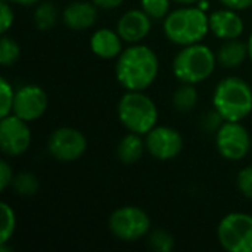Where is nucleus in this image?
<instances>
[{
    "label": "nucleus",
    "instance_id": "nucleus-1",
    "mask_svg": "<svg viewBox=\"0 0 252 252\" xmlns=\"http://www.w3.org/2000/svg\"><path fill=\"white\" fill-rule=\"evenodd\" d=\"M159 69L155 52L143 44H136L120 53L115 66L117 80L130 92H143L157 78Z\"/></svg>",
    "mask_w": 252,
    "mask_h": 252
},
{
    "label": "nucleus",
    "instance_id": "nucleus-2",
    "mask_svg": "<svg viewBox=\"0 0 252 252\" xmlns=\"http://www.w3.org/2000/svg\"><path fill=\"white\" fill-rule=\"evenodd\" d=\"M213 103L224 121H242L252 111L251 87L242 78L227 77L217 84Z\"/></svg>",
    "mask_w": 252,
    "mask_h": 252
},
{
    "label": "nucleus",
    "instance_id": "nucleus-3",
    "mask_svg": "<svg viewBox=\"0 0 252 252\" xmlns=\"http://www.w3.org/2000/svg\"><path fill=\"white\" fill-rule=\"evenodd\" d=\"M210 30L208 16L198 7H182L167 15L164 32L167 38L180 46L199 43Z\"/></svg>",
    "mask_w": 252,
    "mask_h": 252
},
{
    "label": "nucleus",
    "instance_id": "nucleus-4",
    "mask_svg": "<svg viewBox=\"0 0 252 252\" xmlns=\"http://www.w3.org/2000/svg\"><path fill=\"white\" fill-rule=\"evenodd\" d=\"M216 68V55L201 43L189 44L182 49L173 62V72L177 80L196 84L207 80Z\"/></svg>",
    "mask_w": 252,
    "mask_h": 252
},
{
    "label": "nucleus",
    "instance_id": "nucleus-5",
    "mask_svg": "<svg viewBox=\"0 0 252 252\" xmlns=\"http://www.w3.org/2000/svg\"><path fill=\"white\" fill-rule=\"evenodd\" d=\"M118 118L128 131L148 134L158 120L157 105L142 92L128 90L118 103Z\"/></svg>",
    "mask_w": 252,
    "mask_h": 252
},
{
    "label": "nucleus",
    "instance_id": "nucleus-6",
    "mask_svg": "<svg viewBox=\"0 0 252 252\" xmlns=\"http://www.w3.org/2000/svg\"><path fill=\"white\" fill-rule=\"evenodd\" d=\"M219 241L229 252H252V216L227 214L219 224Z\"/></svg>",
    "mask_w": 252,
    "mask_h": 252
},
{
    "label": "nucleus",
    "instance_id": "nucleus-7",
    "mask_svg": "<svg viewBox=\"0 0 252 252\" xmlns=\"http://www.w3.org/2000/svg\"><path fill=\"white\" fill-rule=\"evenodd\" d=\"M109 229L115 238L134 242L149 232L151 220L148 214L137 207H121L111 214Z\"/></svg>",
    "mask_w": 252,
    "mask_h": 252
},
{
    "label": "nucleus",
    "instance_id": "nucleus-8",
    "mask_svg": "<svg viewBox=\"0 0 252 252\" xmlns=\"http://www.w3.org/2000/svg\"><path fill=\"white\" fill-rule=\"evenodd\" d=\"M216 143L221 157L229 161H239L248 154L251 140L247 128L239 121H226L217 131Z\"/></svg>",
    "mask_w": 252,
    "mask_h": 252
},
{
    "label": "nucleus",
    "instance_id": "nucleus-9",
    "mask_svg": "<svg viewBox=\"0 0 252 252\" xmlns=\"http://www.w3.org/2000/svg\"><path fill=\"white\" fill-rule=\"evenodd\" d=\"M87 148L86 137L81 131L71 127H61L55 130L47 142V149L50 155L63 162H71L78 159Z\"/></svg>",
    "mask_w": 252,
    "mask_h": 252
},
{
    "label": "nucleus",
    "instance_id": "nucleus-10",
    "mask_svg": "<svg viewBox=\"0 0 252 252\" xmlns=\"http://www.w3.org/2000/svg\"><path fill=\"white\" fill-rule=\"evenodd\" d=\"M31 143V131L27 121L19 117L6 115L0 121V148L6 155L16 157L24 154Z\"/></svg>",
    "mask_w": 252,
    "mask_h": 252
},
{
    "label": "nucleus",
    "instance_id": "nucleus-11",
    "mask_svg": "<svg viewBox=\"0 0 252 252\" xmlns=\"http://www.w3.org/2000/svg\"><path fill=\"white\" fill-rule=\"evenodd\" d=\"M47 109V94L46 92L34 84L22 86L13 99L12 111L16 117L24 121H34L40 118Z\"/></svg>",
    "mask_w": 252,
    "mask_h": 252
},
{
    "label": "nucleus",
    "instance_id": "nucleus-12",
    "mask_svg": "<svg viewBox=\"0 0 252 252\" xmlns=\"http://www.w3.org/2000/svg\"><path fill=\"white\" fill-rule=\"evenodd\" d=\"M145 145L154 158L167 161L180 154L183 148V139L180 133L171 127H154L146 134Z\"/></svg>",
    "mask_w": 252,
    "mask_h": 252
},
{
    "label": "nucleus",
    "instance_id": "nucleus-13",
    "mask_svg": "<svg viewBox=\"0 0 252 252\" xmlns=\"http://www.w3.org/2000/svg\"><path fill=\"white\" fill-rule=\"evenodd\" d=\"M151 19L152 18L143 9L128 10L120 18L117 25V32L124 41L137 43L142 38H145L151 31Z\"/></svg>",
    "mask_w": 252,
    "mask_h": 252
},
{
    "label": "nucleus",
    "instance_id": "nucleus-14",
    "mask_svg": "<svg viewBox=\"0 0 252 252\" xmlns=\"http://www.w3.org/2000/svg\"><path fill=\"white\" fill-rule=\"evenodd\" d=\"M210 30L223 40L238 38L244 31V21L233 9L216 10L210 16Z\"/></svg>",
    "mask_w": 252,
    "mask_h": 252
},
{
    "label": "nucleus",
    "instance_id": "nucleus-15",
    "mask_svg": "<svg viewBox=\"0 0 252 252\" xmlns=\"http://www.w3.org/2000/svg\"><path fill=\"white\" fill-rule=\"evenodd\" d=\"M97 18L96 4L89 1H74L68 4L62 13L65 25L71 30H87L90 28Z\"/></svg>",
    "mask_w": 252,
    "mask_h": 252
},
{
    "label": "nucleus",
    "instance_id": "nucleus-16",
    "mask_svg": "<svg viewBox=\"0 0 252 252\" xmlns=\"http://www.w3.org/2000/svg\"><path fill=\"white\" fill-rule=\"evenodd\" d=\"M121 37L109 28L97 30L90 38L92 52L103 59H112L121 53Z\"/></svg>",
    "mask_w": 252,
    "mask_h": 252
},
{
    "label": "nucleus",
    "instance_id": "nucleus-17",
    "mask_svg": "<svg viewBox=\"0 0 252 252\" xmlns=\"http://www.w3.org/2000/svg\"><path fill=\"white\" fill-rule=\"evenodd\" d=\"M247 55H248V46L233 38L220 47L217 53V61L221 66L235 68V66H239L245 61Z\"/></svg>",
    "mask_w": 252,
    "mask_h": 252
},
{
    "label": "nucleus",
    "instance_id": "nucleus-18",
    "mask_svg": "<svg viewBox=\"0 0 252 252\" xmlns=\"http://www.w3.org/2000/svg\"><path fill=\"white\" fill-rule=\"evenodd\" d=\"M145 146L146 145L143 143L140 134L130 131V134L124 136L118 145L117 154H118L120 161L124 164H133V162L139 161L143 154Z\"/></svg>",
    "mask_w": 252,
    "mask_h": 252
},
{
    "label": "nucleus",
    "instance_id": "nucleus-19",
    "mask_svg": "<svg viewBox=\"0 0 252 252\" xmlns=\"http://www.w3.org/2000/svg\"><path fill=\"white\" fill-rule=\"evenodd\" d=\"M196 102H198V92L193 87V84L185 83L180 89L176 90L173 96V103L180 112L192 111L196 106Z\"/></svg>",
    "mask_w": 252,
    "mask_h": 252
},
{
    "label": "nucleus",
    "instance_id": "nucleus-20",
    "mask_svg": "<svg viewBox=\"0 0 252 252\" xmlns=\"http://www.w3.org/2000/svg\"><path fill=\"white\" fill-rule=\"evenodd\" d=\"M58 19V12L53 3H41L35 12H34V24L37 25L38 30H50L56 24Z\"/></svg>",
    "mask_w": 252,
    "mask_h": 252
},
{
    "label": "nucleus",
    "instance_id": "nucleus-21",
    "mask_svg": "<svg viewBox=\"0 0 252 252\" xmlns=\"http://www.w3.org/2000/svg\"><path fill=\"white\" fill-rule=\"evenodd\" d=\"M0 211H1V229H0V244H6L13 232H15V226H16V219H15V213L13 210L6 204L1 202L0 204Z\"/></svg>",
    "mask_w": 252,
    "mask_h": 252
},
{
    "label": "nucleus",
    "instance_id": "nucleus-22",
    "mask_svg": "<svg viewBox=\"0 0 252 252\" xmlns=\"http://www.w3.org/2000/svg\"><path fill=\"white\" fill-rule=\"evenodd\" d=\"M15 190L22 196H32L38 190V180L31 173H21L12 182Z\"/></svg>",
    "mask_w": 252,
    "mask_h": 252
},
{
    "label": "nucleus",
    "instance_id": "nucleus-23",
    "mask_svg": "<svg viewBox=\"0 0 252 252\" xmlns=\"http://www.w3.org/2000/svg\"><path fill=\"white\" fill-rule=\"evenodd\" d=\"M19 55H21V50H19V46L16 44V41L9 38V37H1V41H0V63L3 66L13 65L18 61Z\"/></svg>",
    "mask_w": 252,
    "mask_h": 252
},
{
    "label": "nucleus",
    "instance_id": "nucleus-24",
    "mask_svg": "<svg viewBox=\"0 0 252 252\" xmlns=\"http://www.w3.org/2000/svg\"><path fill=\"white\" fill-rule=\"evenodd\" d=\"M149 245L155 251L170 252L174 248V239L168 232H165L162 229H157L152 232V235L149 238Z\"/></svg>",
    "mask_w": 252,
    "mask_h": 252
},
{
    "label": "nucleus",
    "instance_id": "nucleus-25",
    "mask_svg": "<svg viewBox=\"0 0 252 252\" xmlns=\"http://www.w3.org/2000/svg\"><path fill=\"white\" fill-rule=\"evenodd\" d=\"M140 4L152 19H161L167 16L170 9V0H140Z\"/></svg>",
    "mask_w": 252,
    "mask_h": 252
},
{
    "label": "nucleus",
    "instance_id": "nucleus-26",
    "mask_svg": "<svg viewBox=\"0 0 252 252\" xmlns=\"http://www.w3.org/2000/svg\"><path fill=\"white\" fill-rule=\"evenodd\" d=\"M0 96H1L0 117L3 118L10 114L12 106H13V99H15V92L12 90V86L4 78L0 80Z\"/></svg>",
    "mask_w": 252,
    "mask_h": 252
},
{
    "label": "nucleus",
    "instance_id": "nucleus-27",
    "mask_svg": "<svg viewBox=\"0 0 252 252\" xmlns=\"http://www.w3.org/2000/svg\"><path fill=\"white\" fill-rule=\"evenodd\" d=\"M238 186L239 190L244 193V196L252 201V167L244 168L238 174Z\"/></svg>",
    "mask_w": 252,
    "mask_h": 252
},
{
    "label": "nucleus",
    "instance_id": "nucleus-28",
    "mask_svg": "<svg viewBox=\"0 0 252 252\" xmlns=\"http://www.w3.org/2000/svg\"><path fill=\"white\" fill-rule=\"evenodd\" d=\"M0 16H1V32H6L13 24V12L12 7L6 3V0H3L0 4Z\"/></svg>",
    "mask_w": 252,
    "mask_h": 252
},
{
    "label": "nucleus",
    "instance_id": "nucleus-29",
    "mask_svg": "<svg viewBox=\"0 0 252 252\" xmlns=\"http://www.w3.org/2000/svg\"><path fill=\"white\" fill-rule=\"evenodd\" d=\"M12 182H13L12 170L6 161H1L0 162V190H4L9 185H12Z\"/></svg>",
    "mask_w": 252,
    "mask_h": 252
},
{
    "label": "nucleus",
    "instance_id": "nucleus-30",
    "mask_svg": "<svg viewBox=\"0 0 252 252\" xmlns=\"http://www.w3.org/2000/svg\"><path fill=\"white\" fill-rule=\"evenodd\" d=\"M226 7L233 10H242L247 7H251L252 0H220Z\"/></svg>",
    "mask_w": 252,
    "mask_h": 252
},
{
    "label": "nucleus",
    "instance_id": "nucleus-31",
    "mask_svg": "<svg viewBox=\"0 0 252 252\" xmlns=\"http://www.w3.org/2000/svg\"><path fill=\"white\" fill-rule=\"evenodd\" d=\"M124 0H93V3L97 6V7H102V9H114V7H118Z\"/></svg>",
    "mask_w": 252,
    "mask_h": 252
},
{
    "label": "nucleus",
    "instance_id": "nucleus-32",
    "mask_svg": "<svg viewBox=\"0 0 252 252\" xmlns=\"http://www.w3.org/2000/svg\"><path fill=\"white\" fill-rule=\"evenodd\" d=\"M12 3H18V4H24V6H30V4H34L37 3L38 0H9Z\"/></svg>",
    "mask_w": 252,
    "mask_h": 252
},
{
    "label": "nucleus",
    "instance_id": "nucleus-33",
    "mask_svg": "<svg viewBox=\"0 0 252 252\" xmlns=\"http://www.w3.org/2000/svg\"><path fill=\"white\" fill-rule=\"evenodd\" d=\"M174 1L182 3V4H192V3H196V1H199V0H174Z\"/></svg>",
    "mask_w": 252,
    "mask_h": 252
},
{
    "label": "nucleus",
    "instance_id": "nucleus-34",
    "mask_svg": "<svg viewBox=\"0 0 252 252\" xmlns=\"http://www.w3.org/2000/svg\"><path fill=\"white\" fill-rule=\"evenodd\" d=\"M248 55H250V58H251L252 61V34L251 37H250V40H248Z\"/></svg>",
    "mask_w": 252,
    "mask_h": 252
}]
</instances>
